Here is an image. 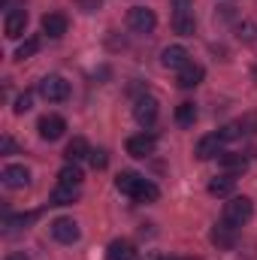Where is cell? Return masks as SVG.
<instances>
[{
	"label": "cell",
	"mask_w": 257,
	"mask_h": 260,
	"mask_svg": "<svg viewBox=\"0 0 257 260\" xmlns=\"http://www.w3.org/2000/svg\"><path fill=\"white\" fill-rule=\"evenodd\" d=\"M115 188H118L121 194H127L130 200H136V203H157V197H160V191H157V185H154V182H148L145 176L130 173V170L118 173Z\"/></svg>",
	"instance_id": "6da1fadb"
},
{
	"label": "cell",
	"mask_w": 257,
	"mask_h": 260,
	"mask_svg": "<svg viewBox=\"0 0 257 260\" xmlns=\"http://www.w3.org/2000/svg\"><path fill=\"white\" fill-rule=\"evenodd\" d=\"M251 215H254V203H251L248 197H230V200L224 203L221 221H224V224H230V227L236 230V227L248 224V221H251Z\"/></svg>",
	"instance_id": "7a4b0ae2"
},
{
	"label": "cell",
	"mask_w": 257,
	"mask_h": 260,
	"mask_svg": "<svg viewBox=\"0 0 257 260\" xmlns=\"http://www.w3.org/2000/svg\"><path fill=\"white\" fill-rule=\"evenodd\" d=\"M127 27L133 34H151L157 27V15L154 9H145V6H133L127 12Z\"/></svg>",
	"instance_id": "3957f363"
},
{
	"label": "cell",
	"mask_w": 257,
	"mask_h": 260,
	"mask_svg": "<svg viewBox=\"0 0 257 260\" xmlns=\"http://www.w3.org/2000/svg\"><path fill=\"white\" fill-rule=\"evenodd\" d=\"M40 94L49 103H64L67 97H70V82H67L64 76H46L40 82Z\"/></svg>",
	"instance_id": "277c9868"
},
{
	"label": "cell",
	"mask_w": 257,
	"mask_h": 260,
	"mask_svg": "<svg viewBox=\"0 0 257 260\" xmlns=\"http://www.w3.org/2000/svg\"><path fill=\"white\" fill-rule=\"evenodd\" d=\"M224 136L221 133H206L200 142H197V148H194V154L200 157V160H212V157H218V154H224Z\"/></svg>",
	"instance_id": "5b68a950"
},
{
	"label": "cell",
	"mask_w": 257,
	"mask_h": 260,
	"mask_svg": "<svg viewBox=\"0 0 257 260\" xmlns=\"http://www.w3.org/2000/svg\"><path fill=\"white\" fill-rule=\"evenodd\" d=\"M52 236H55L61 245H73V242H79L82 230H79V224H76L73 218H55V221H52Z\"/></svg>",
	"instance_id": "8992f818"
},
{
	"label": "cell",
	"mask_w": 257,
	"mask_h": 260,
	"mask_svg": "<svg viewBox=\"0 0 257 260\" xmlns=\"http://www.w3.org/2000/svg\"><path fill=\"white\" fill-rule=\"evenodd\" d=\"M157 112H160V106H157L154 97H139L136 106H133V118H136L142 127H151V124L157 121Z\"/></svg>",
	"instance_id": "52a82bcc"
},
{
	"label": "cell",
	"mask_w": 257,
	"mask_h": 260,
	"mask_svg": "<svg viewBox=\"0 0 257 260\" xmlns=\"http://www.w3.org/2000/svg\"><path fill=\"white\" fill-rule=\"evenodd\" d=\"M154 148H157V139L151 136V133H136V136H130L127 139V154L130 157H148V154H154Z\"/></svg>",
	"instance_id": "ba28073f"
},
{
	"label": "cell",
	"mask_w": 257,
	"mask_h": 260,
	"mask_svg": "<svg viewBox=\"0 0 257 260\" xmlns=\"http://www.w3.org/2000/svg\"><path fill=\"white\" fill-rule=\"evenodd\" d=\"M24 27H27V12L24 9H9L6 18H3V34L9 40H18V37H24Z\"/></svg>",
	"instance_id": "9c48e42d"
},
{
	"label": "cell",
	"mask_w": 257,
	"mask_h": 260,
	"mask_svg": "<svg viewBox=\"0 0 257 260\" xmlns=\"http://www.w3.org/2000/svg\"><path fill=\"white\" fill-rule=\"evenodd\" d=\"M40 24H43V34H46L49 40H61L67 34V27H70V21H67L64 12H46Z\"/></svg>",
	"instance_id": "30bf717a"
},
{
	"label": "cell",
	"mask_w": 257,
	"mask_h": 260,
	"mask_svg": "<svg viewBox=\"0 0 257 260\" xmlns=\"http://www.w3.org/2000/svg\"><path fill=\"white\" fill-rule=\"evenodd\" d=\"M37 130H40V136L46 139V142H55V139H61L67 130V121L61 118V115H43L40 118V124H37Z\"/></svg>",
	"instance_id": "8fae6325"
},
{
	"label": "cell",
	"mask_w": 257,
	"mask_h": 260,
	"mask_svg": "<svg viewBox=\"0 0 257 260\" xmlns=\"http://www.w3.org/2000/svg\"><path fill=\"white\" fill-rule=\"evenodd\" d=\"M209 239H212V245L218 248V251H230L233 245H236V230L230 227V224H215L212 227V233H209Z\"/></svg>",
	"instance_id": "7c38bea8"
},
{
	"label": "cell",
	"mask_w": 257,
	"mask_h": 260,
	"mask_svg": "<svg viewBox=\"0 0 257 260\" xmlns=\"http://www.w3.org/2000/svg\"><path fill=\"white\" fill-rule=\"evenodd\" d=\"M160 64L167 67V70H182V67L191 64V55H188L185 46H167L160 52Z\"/></svg>",
	"instance_id": "4fadbf2b"
},
{
	"label": "cell",
	"mask_w": 257,
	"mask_h": 260,
	"mask_svg": "<svg viewBox=\"0 0 257 260\" xmlns=\"http://www.w3.org/2000/svg\"><path fill=\"white\" fill-rule=\"evenodd\" d=\"M27 182H30V173H27L21 164H6V167H3V185H6V188L18 191V188H27Z\"/></svg>",
	"instance_id": "5bb4252c"
},
{
	"label": "cell",
	"mask_w": 257,
	"mask_h": 260,
	"mask_svg": "<svg viewBox=\"0 0 257 260\" xmlns=\"http://www.w3.org/2000/svg\"><path fill=\"white\" fill-rule=\"evenodd\" d=\"M203 79H206V70L191 61L188 67H182V70H179V76H176V85H179V88H185V91H191V88H197Z\"/></svg>",
	"instance_id": "9a60e30c"
},
{
	"label": "cell",
	"mask_w": 257,
	"mask_h": 260,
	"mask_svg": "<svg viewBox=\"0 0 257 260\" xmlns=\"http://www.w3.org/2000/svg\"><path fill=\"white\" fill-rule=\"evenodd\" d=\"M218 160H221V167H224L227 176H242L248 170V157L245 154H236V151H224Z\"/></svg>",
	"instance_id": "2e32d148"
},
{
	"label": "cell",
	"mask_w": 257,
	"mask_h": 260,
	"mask_svg": "<svg viewBox=\"0 0 257 260\" xmlns=\"http://www.w3.org/2000/svg\"><path fill=\"white\" fill-rule=\"evenodd\" d=\"M88 154H91V148H88V139H85V136H73V139L67 142V151H64L67 164H79V160L88 157Z\"/></svg>",
	"instance_id": "e0dca14e"
},
{
	"label": "cell",
	"mask_w": 257,
	"mask_h": 260,
	"mask_svg": "<svg viewBox=\"0 0 257 260\" xmlns=\"http://www.w3.org/2000/svg\"><path fill=\"white\" fill-rule=\"evenodd\" d=\"M233 191H236V179L227 176V173H224V176H215V179L209 182V194L212 197H230Z\"/></svg>",
	"instance_id": "ac0fdd59"
},
{
	"label": "cell",
	"mask_w": 257,
	"mask_h": 260,
	"mask_svg": "<svg viewBox=\"0 0 257 260\" xmlns=\"http://www.w3.org/2000/svg\"><path fill=\"white\" fill-rule=\"evenodd\" d=\"M173 30H176V34H182V37H194L197 21H194L191 9H185V12H176V15H173Z\"/></svg>",
	"instance_id": "d6986e66"
},
{
	"label": "cell",
	"mask_w": 257,
	"mask_h": 260,
	"mask_svg": "<svg viewBox=\"0 0 257 260\" xmlns=\"http://www.w3.org/2000/svg\"><path fill=\"white\" fill-rule=\"evenodd\" d=\"M79 200V188H70V185H58L52 194H49V206H70Z\"/></svg>",
	"instance_id": "ffe728a7"
},
{
	"label": "cell",
	"mask_w": 257,
	"mask_h": 260,
	"mask_svg": "<svg viewBox=\"0 0 257 260\" xmlns=\"http://www.w3.org/2000/svg\"><path fill=\"white\" fill-rule=\"evenodd\" d=\"M109 260H136V248H133V242L127 239H115L112 245H109Z\"/></svg>",
	"instance_id": "44dd1931"
},
{
	"label": "cell",
	"mask_w": 257,
	"mask_h": 260,
	"mask_svg": "<svg viewBox=\"0 0 257 260\" xmlns=\"http://www.w3.org/2000/svg\"><path fill=\"white\" fill-rule=\"evenodd\" d=\"M82 170L76 167V164H67L64 170L58 173V185H70V188H82Z\"/></svg>",
	"instance_id": "7402d4cb"
},
{
	"label": "cell",
	"mask_w": 257,
	"mask_h": 260,
	"mask_svg": "<svg viewBox=\"0 0 257 260\" xmlns=\"http://www.w3.org/2000/svg\"><path fill=\"white\" fill-rule=\"evenodd\" d=\"M176 121H179L182 127H194V121H197V106H194L191 100H185V103L176 106Z\"/></svg>",
	"instance_id": "603a6c76"
},
{
	"label": "cell",
	"mask_w": 257,
	"mask_h": 260,
	"mask_svg": "<svg viewBox=\"0 0 257 260\" xmlns=\"http://www.w3.org/2000/svg\"><path fill=\"white\" fill-rule=\"evenodd\" d=\"M40 52V40L37 37H27L18 49H15V61H27V58H34Z\"/></svg>",
	"instance_id": "cb8c5ba5"
},
{
	"label": "cell",
	"mask_w": 257,
	"mask_h": 260,
	"mask_svg": "<svg viewBox=\"0 0 257 260\" xmlns=\"http://www.w3.org/2000/svg\"><path fill=\"white\" fill-rule=\"evenodd\" d=\"M88 160H91L94 170H106V164H109V151H106V148H94V151L88 154Z\"/></svg>",
	"instance_id": "d4e9b609"
},
{
	"label": "cell",
	"mask_w": 257,
	"mask_h": 260,
	"mask_svg": "<svg viewBox=\"0 0 257 260\" xmlns=\"http://www.w3.org/2000/svg\"><path fill=\"white\" fill-rule=\"evenodd\" d=\"M30 103H34V94H30V91L18 94V97H15V106H12V109H15V115H24V112L30 109Z\"/></svg>",
	"instance_id": "484cf974"
},
{
	"label": "cell",
	"mask_w": 257,
	"mask_h": 260,
	"mask_svg": "<svg viewBox=\"0 0 257 260\" xmlns=\"http://www.w3.org/2000/svg\"><path fill=\"white\" fill-rule=\"evenodd\" d=\"M76 6H79L82 12H97V9L103 6V0H76Z\"/></svg>",
	"instance_id": "4316f807"
},
{
	"label": "cell",
	"mask_w": 257,
	"mask_h": 260,
	"mask_svg": "<svg viewBox=\"0 0 257 260\" xmlns=\"http://www.w3.org/2000/svg\"><path fill=\"white\" fill-rule=\"evenodd\" d=\"M0 145H3V151H6V154H12V151H15V142H12L9 136H3V142H0Z\"/></svg>",
	"instance_id": "83f0119b"
},
{
	"label": "cell",
	"mask_w": 257,
	"mask_h": 260,
	"mask_svg": "<svg viewBox=\"0 0 257 260\" xmlns=\"http://www.w3.org/2000/svg\"><path fill=\"white\" fill-rule=\"evenodd\" d=\"M3 260H30L27 254H21V251H12V254H6Z\"/></svg>",
	"instance_id": "f1b7e54d"
},
{
	"label": "cell",
	"mask_w": 257,
	"mask_h": 260,
	"mask_svg": "<svg viewBox=\"0 0 257 260\" xmlns=\"http://www.w3.org/2000/svg\"><path fill=\"white\" fill-rule=\"evenodd\" d=\"M157 260H179V257H173V254H167V257H157Z\"/></svg>",
	"instance_id": "f546056e"
}]
</instances>
